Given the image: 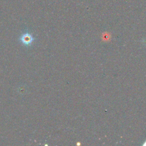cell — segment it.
I'll list each match as a JSON object with an SVG mask.
<instances>
[{"mask_svg": "<svg viewBox=\"0 0 146 146\" xmlns=\"http://www.w3.org/2000/svg\"><path fill=\"white\" fill-rule=\"evenodd\" d=\"M34 38L33 37L32 35L29 33H26L23 34L19 38L21 42L26 46H28L31 44Z\"/></svg>", "mask_w": 146, "mask_h": 146, "instance_id": "cell-1", "label": "cell"}]
</instances>
